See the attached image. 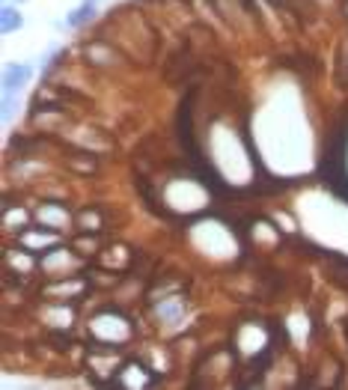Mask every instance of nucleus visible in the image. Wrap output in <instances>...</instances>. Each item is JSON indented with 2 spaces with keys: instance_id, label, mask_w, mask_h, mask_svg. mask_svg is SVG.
Here are the masks:
<instances>
[{
  "instance_id": "f257e3e1",
  "label": "nucleus",
  "mask_w": 348,
  "mask_h": 390,
  "mask_svg": "<svg viewBox=\"0 0 348 390\" xmlns=\"http://www.w3.org/2000/svg\"><path fill=\"white\" fill-rule=\"evenodd\" d=\"M345 147H348V128H337L327 140V152L322 158V176L330 185L333 194L348 200V173H345Z\"/></svg>"
},
{
  "instance_id": "20e7f679",
  "label": "nucleus",
  "mask_w": 348,
  "mask_h": 390,
  "mask_svg": "<svg viewBox=\"0 0 348 390\" xmlns=\"http://www.w3.org/2000/svg\"><path fill=\"white\" fill-rule=\"evenodd\" d=\"M93 16H95V0H83V4H81L75 12H71L66 21H69V27H83Z\"/></svg>"
},
{
  "instance_id": "7ed1b4c3",
  "label": "nucleus",
  "mask_w": 348,
  "mask_h": 390,
  "mask_svg": "<svg viewBox=\"0 0 348 390\" xmlns=\"http://www.w3.org/2000/svg\"><path fill=\"white\" fill-rule=\"evenodd\" d=\"M21 24H24L21 12L12 9V6H4V12H0V30H4V33H16V30H21Z\"/></svg>"
},
{
  "instance_id": "f03ea898",
  "label": "nucleus",
  "mask_w": 348,
  "mask_h": 390,
  "mask_svg": "<svg viewBox=\"0 0 348 390\" xmlns=\"http://www.w3.org/2000/svg\"><path fill=\"white\" fill-rule=\"evenodd\" d=\"M33 75V69L30 66H9L6 69V75H4V96H12V93H18L21 86L30 81Z\"/></svg>"
}]
</instances>
